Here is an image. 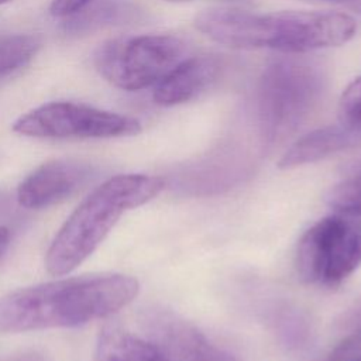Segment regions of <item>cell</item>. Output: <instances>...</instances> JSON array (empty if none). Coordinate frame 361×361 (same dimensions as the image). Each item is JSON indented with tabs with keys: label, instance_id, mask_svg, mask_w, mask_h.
I'll list each match as a JSON object with an SVG mask.
<instances>
[{
	"label": "cell",
	"instance_id": "7",
	"mask_svg": "<svg viewBox=\"0 0 361 361\" xmlns=\"http://www.w3.org/2000/svg\"><path fill=\"white\" fill-rule=\"evenodd\" d=\"M13 130L35 138H113L141 131L137 118L73 102H49L16 120Z\"/></svg>",
	"mask_w": 361,
	"mask_h": 361
},
{
	"label": "cell",
	"instance_id": "15",
	"mask_svg": "<svg viewBox=\"0 0 361 361\" xmlns=\"http://www.w3.org/2000/svg\"><path fill=\"white\" fill-rule=\"evenodd\" d=\"M338 120L343 126L361 133V76L343 92L338 102Z\"/></svg>",
	"mask_w": 361,
	"mask_h": 361
},
{
	"label": "cell",
	"instance_id": "10",
	"mask_svg": "<svg viewBox=\"0 0 361 361\" xmlns=\"http://www.w3.org/2000/svg\"><path fill=\"white\" fill-rule=\"evenodd\" d=\"M220 62L212 55L188 56L155 85L154 102L159 106L186 103L206 92L219 78Z\"/></svg>",
	"mask_w": 361,
	"mask_h": 361
},
{
	"label": "cell",
	"instance_id": "1",
	"mask_svg": "<svg viewBox=\"0 0 361 361\" xmlns=\"http://www.w3.org/2000/svg\"><path fill=\"white\" fill-rule=\"evenodd\" d=\"M138 281L123 274L58 279L0 299V333L76 327L107 317L138 293Z\"/></svg>",
	"mask_w": 361,
	"mask_h": 361
},
{
	"label": "cell",
	"instance_id": "18",
	"mask_svg": "<svg viewBox=\"0 0 361 361\" xmlns=\"http://www.w3.org/2000/svg\"><path fill=\"white\" fill-rule=\"evenodd\" d=\"M8 243H10V231H8L7 227L0 226V258L6 252V250L8 247Z\"/></svg>",
	"mask_w": 361,
	"mask_h": 361
},
{
	"label": "cell",
	"instance_id": "17",
	"mask_svg": "<svg viewBox=\"0 0 361 361\" xmlns=\"http://www.w3.org/2000/svg\"><path fill=\"white\" fill-rule=\"evenodd\" d=\"M92 0H52L49 11L55 17H71L90 4Z\"/></svg>",
	"mask_w": 361,
	"mask_h": 361
},
{
	"label": "cell",
	"instance_id": "5",
	"mask_svg": "<svg viewBox=\"0 0 361 361\" xmlns=\"http://www.w3.org/2000/svg\"><path fill=\"white\" fill-rule=\"evenodd\" d=\"M188 54L189 47L182 38L148 34L103 42L93 54V63L109 83L135 92L159 83Z\"/></svg>",
	"mask_w": 361,
	"mask_h": 361
},
{
	"label": "cell",
	"instance_id": "19",
	"mask_svg": "<svg viewBox=\"0 0 361 361\" xmlns=\"http://www.w3.org/2000/svg\"><path fill=\"white\" fill-rule=\"evenodd\" d=\"M350 361H361V351L358 354H355Z\"/></svg>",
	"mask_w": 361,
	"mask_h": 361
},
{
	"label": "cell",
	"instance_id": "16",
	"mask_svg": "<svg viewBox=\"0 0 361 361\" xmlns=\"http://www.w3.org/2000/svg\"><path fill=\"white\" fill-rule=\"evenodd\" d=\"M131 11L133 10L117 3H107L102 6V8H96L94 11H85L87 14H92V20H80V25H76L75 30H79L82 25L87 27L93 24H111L114 21L126 20Z\"/></svg>",
	"mask_w": 361,
	"mask_h": 361
},
{
	"label": "cell",
	"instance_id": "14",
	"mask_svg": "<svg viewBox=\"0 0 361 361\" xmlns=\"http://www.w3.org/2000/svg\"><path fill=\"white\" fill-rule=\"evenodd\" d=\"M327 203L340 213L361 217V165L330 190Z\"/></svg>",
	"mask_w": 361,
	"mask_h": 361
},
{
	"label": "cell",
	"instance_id": "22",
	"mask_svg": "<svg viewBox=\"0 0 361 361\" xmlns=\"http://www.w3.org/2000/svg\"><path fill=\"white\" fill-rule=\"evenodd\" d=\"M233 1H248V0H233Z\"/></svg>",
	"mask_w": 361,
	"mask_h": 361
},
{
	"label": "cell",
	"instance_id": "12",
	"mask_svg": "<svg viewBox=\"0 0 361 361\" xmlns=\"http://www.w3.org/2000/svg\"><path fill=\"white\" fill-rule=\"evenodd\" d=\"M93 361H172L152 340L137 336L121 326H106L99 337Z\"/></svg>",
	"mask_w": 361,
	"mask_h": 361
},
{
	"label": "cell",
	"instance_id": "2",
	"mask_svg": "<svg viewBox=\"0 0 361 361\" xmlns=\"http://www.w3.org/2000/svg\"><path fill=\"white\" fill-rule=\"evenodd\" d=\"M195 27L210 39L230 48H269L286 54L343 45L357 30L354 18L344 13L289 10L259 14L231 7L199 13Z\"/></svg>",
	"mask_w": 361,
	"mask_h": 361
},
{
	"label": "cell",
	"instance_id": "8",
	"mask_svg": "<svg viewBox=\"0 0 361 361\" xmlns=\"http://www.w3.org/2000/svg\"><path fill=\"white\" fill-rule=\"evenodd\" d=\"M85 164L54 159L31 172L17 189V200L27 209H42L71 196L90 176Z\"/></svg>",
	"mask_w": 361,
	"mask_h": 361
},
{
	"label": "cell",
	"instance_id": "20",
	"mask_svg": "<svg viewBox=\"0 0 361 361\" xmlns=\"http://www.w3.org/2000/svg\"><path fill=\"white\" fill-rule=\"evenodd\" d=\"M8 0H0V4H3V3H7Z\"/></svg>",
	"mask_w": 361,
	"mask_h": 361
},
{
	"label": "cell",
	"instance_id": "4",
	"mask_svg": "<svg viewBox=\"0 0 361 361\" xmlns=\"http://www.w3.org/2000/svg\"><path fill=\"white\" fill-rule=\"evenodd\" d=\"M257 90L261 131L268 142H275L292 134L316 107L324 76L310 62L279 59L262 72Z\"/></svg>",
	"mask_w": 361,
	"mask_h": 361
},
{
	"label": "cell",
	"instance_id": "3",
	"mask_svg": "<svg viewBox=\"0 0 361 361\" xmlns=\"http://www.w3.org/2000/svg\"><path fill=\"white\" fill-rule=\"evenodd\" d=\"M165 186L159 176L126 173L97 186L68 217L45 255L51 275H65L80 265L104 240L120 216L154 199Z\"/></svg>",
	"mask_w": 361,
	"mask_h": 361
},
{
	"label": "cell",
	"instance_id": "21",
	"mask_svg": "<svg viewBox=\"0 0 361 361\" xmlns=\"http://www.w3.org/2000/svg\"><path fill=\"white\" fill-rule=\"evenodd\" d=\"M168 1H185V0H168Z\"/></svg>",
	"mask_w": 361,
	"mask_h": 361
},
{
	"label": "cell",
	"instance_id": "9",
	"mask_svg": "<svg viewBox=\"0 0 361 361\" xmlns=\"http://www.w3.org/2000/svg\"><path fill=\"white\" fill-rule=\"evenodd\" d=\"M149 323L172 361H240L228 351L210 343L188 322L169 313H155Z\"/></svg>",
	"mask_w": 361,
	"mask_h": 361
},
{
	"label": "cell",
	"instance_id": "13",
	"mask_svg": "<svg viewBox=\"0 0 361 361\" xmlns=\"http://www.w3.org/2000/svg\"><path fill=\"white\" fill-rule=\"evenodd\" d=\"M41 48V39L31 34L0 37V78L27 65Z\"/></svg>",
	"mask_w": 361,
	"mask_h": 361
},
{
	"label": "cell",
	"instance_id": "11",
	"mask_svg": "<svg viewBox=\"0 0 361 361\" xmlns=\"http://www.w3.org/2000/svg\"><path fill=\"white\" fill-rule=\"evenodd\" d=\"M361 141V133L341 123L313 130L296 140L281 157L278 166L282 169L296 168L320 161L334 152L350 148Z\"/></svg>",
	"mask_w": 361,
	"mask_h": 361
},
{
	"label": "cell",
	"instance_id": "6",
	"mask_svg": "<svg viewBox=\"0 0 361 361\" xmlns=\"http://www.w3.org/2000/svg\"><path fill=\"white\" fill-rule=\"evenodd\" d=\"M296 265L309 283H341L361 265V221L350 214L320 219L302 235Z\"/></svg>",
	"mask_w": 361,
	"mask_h": 361
}]
</instances>
